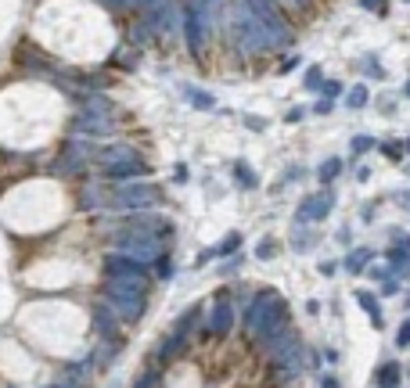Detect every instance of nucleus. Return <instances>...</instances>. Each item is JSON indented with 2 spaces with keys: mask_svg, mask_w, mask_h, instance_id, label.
Wrapping results in <instances>:
<instances>
[{
  "mask_svg": "<svg viewBox=\"0 0 410 388\" xmlns=\"http://www.w3.org/2000/svg\"><path fill=\"white\" fill-rule=\"evenodd\" d=\"M148 277H130V281H108L101 284V302H108L122 316V323H137L148 305Z\"/></svg>",
  "mask_w": 410,
  "mask_h": 388,
  "instance_id": "1",
  "label": "nucleus"
},
{
  "mask_svg": "<svg viewBox=\"0 0 410 388\" xmlns=\"http://www.w3.org/2000/svg\"><path fill=\"white\" fill-rule=\"evenodd\" d=\"M108 241H112L116 252H126V255H133V259H140V263H148V266H155L159 259H166L169 245H173V241L140 234V230H133V226H126V223H119L116 230L108 234Z\"/></svg>",
  "mask_w": 410,
  "mask_h": 388,
  "instance_id": "2",
  "label": "nucleus"
},
{
  "mask_svg": "<svg viewBox=\"0 0 410 388\" xmlns=\"http://www.w3.org/2000/svg\"><path fill=\"white\" fill-rule=\"evenodd\" d=\"M155 205H162V191L155 187V184H119L108 191V205L105 208H112V213H126V216H133V213H151Z\"/></svg>",
  "mask_w": 410,
  "mask_h": 388,
  "instance_id": "3",
  "label": "nucleus"
},
{
  "mask_svg": "<svg viewBox=\"0 0 410 388\" xmlns=\"http://www.w3.org/2000/svg\"><path fill=\"white\" fill-rule=\"evenodd\" d=\"M230 32H234V43H238V51H245V54H263V51H270V40H266L263 25L256 22V14L248 11L245 0H234Z\"/></svg>",
  "mask_w": 410,
  "mask_h": 388,
  "instance_id": "4",
  "label": "nucleus"
},
{
  "mask_svg": "<svg viewBox=\"0 0 410 388\" xmlns=\"http://www.w3.org/2000/svg\"><path fill=\"white\" fill-rule=\"evenodd\" d=\"M248 4V11L256 14V22L263 25V32H266V40H270V51H285V47H292V29H288V22H285V14L277 11V4L274 0H245Z\"/></svg>",
  "mask_w": 410,
  "mask_h": 388,
  "instance_id": "5",
  "label": "nucleus"
},
{
  "mask_svg": "<svg viewBox=\"0 0 410 388\" xmlns=\"http://www.w3.org/2000/svg\"><path fill=\"white\" fill-rule=\"evenodd\" d=\"M180 19H184V40L191 47V54L202 58L205 51V36H209V22H205V14L198 8V0H180Z\"/></svg>",
  "mask_w": 410,
  "mask_h": 388,
  "instance_id": "6",
  "label": "nucleus"
},
{
  "mask_svg": "<svg viewBox=\"0 0 410 388\" xmlns=\"http://www.w3.org/2000/svg\"><path fill=\"white\" fill-rule=\"evenodd\" d=\"M288 323H292V320H288V302L281 299V295H274L270 302H266V310L259 313L256 327H252V338H256L259 345H266L277 331H285Z\"/></svg>",
  "mask_w": 410,
  "mask_h": 388,
  "instance_id": "7",
  "label": "nucleus"
},
{
  "mask_svg": "<svg viewBox=\"0 0 410 388\" xmlns=\"http://www.w3.org/2000/svg\"><path fill=\"white\" fill-rule=\"evenodd\" d=\"M94 155H98V148H90L87 137H69L65 144H61V158L54 162V173H61V176L80 173Z\"/></svg>",
  "mask_w": 410,
  "mask_h": 388,
  "instance_id": "8",
  "label": "nucleus"
},
{
  "mask_svg": "<svg viewBox=\"0 0 410 388\" xmlns=\"http://www.w3.org/2000/svg\"><path fill=\"white\" fill-rule=\"evenodd\" d=\"M101 270H105V277H108V281H130V277H148V263H140V259L126 255V252H116V248H112V252L105 255Z\"/></svg>",
  "mask_w": 410,
  "mask_h": 388,
  "instance_id": "9",
  "label": "nucleus"
},
{
  "mask_svg": "<svg viewBox=\"0 0 410 388\" xmlns=\"http://www.w3.org/2000/svg\"><path fill=\"white\" fill-rule=\"evenodd\" d=\"M94 331H98V342H112V345H122V316L112 310L108 302H98L94 305Z\"/></svg>",
  "mask_w": 410,
  "mask_h": 388,
  "instance_id": "10",
  "label": "nucleus"
},
{
  "mask_svg": "<svg viewBox=\"0 0 410 388\" xmlns=\"http://www.w3.org/2000/svg\"><path fill=\"white\" fill-rule=\"evenodd\" d=\"M335 191L331 187H324V191H317V194H310V198L299 205V213H295V223H317V219H327V213L335 208Z\"/></svg>",
  "mask_w": 410,
  "mask_h": 388,
  "instance_id": "11",
  "label": "nucleus"
},
{
  "mask_svg": "<svg viewBox=\"0 0 410 388\" xmlns=\"http://www.w3.org/2000/svg\"><path fill=\"white\" fill-rule=\"evenodd\" d=\"M234 331V305L219 295L216 302H213V313H209V323H205V338H227Z\"/></svg>",
  "mask_w": 410,
  "mask_h": 388,
  "instance_id": "12",
  "label": "nucleus"
},
{
  "mask_svg": "<svg viewBox=\"0 0 410 388\" xmlns=\"http://www.w3.org/2000/svg\"><path fill=\"white\" fill-rule=\"evenodd\" d=\"M116 129V119L112 116H94V111H80L72 119V133L76 137H108Z\"/></svg>",
  "mask_w": 410,
  "mask_h": 388,
  "instance_id": "13",
  "label": "nucleus"
},
{
  "mask_svg": "<svg viewBox=\"0 0 410 388\" xmlns=\"http://www.w3.org/2000/svg\"><path fill=\"white\" fill-rule=\"evenodd\" d=\"M94 162L105 169V166H122V162H144L137 155V148H130V144H108V148H101L98 155H94Z\"/></svg>",
  "mask_w": 410,
  "mask_h": 388,
  "instance_id": "14",
  "label": "nucleus"
},
{
  "mask_svg": "<svg viewBox=\"0 0 410 388\" xmlns=\"http://www.w3.org/2000/svg\"><path fill=\"white\" fill-rule=\"evenodd\" d=\"M148 162H122V166H105L101 176L105 180H119V184H130V180H140V176H148Z\"/></svg>",
  "mask_w": 410,
  "mask_h": 388,
  "instance_id": "15",
  "label": "nucleus"
},
{
  "mask_svg": "<svg viewBox=\"0 0 410 388\" xmlns=\"http://www.w3.org/2000/svg\"><path fill=\"white\" fill-rule=\"evenodd\" d=\"M274 295H277V291H274V288H259V291H256V295H252V299H248V305H245V313H241V323H245V331H248V334H252V327H256V320H259V313L266 310V302H270Z\"/></svg>",
  "mask_w": 410,
  "mask_h": 388,
  "instance_id": "16",
  "label": "nucleus"
},
{
  "mask_svg": "<svg viewBox=\"0 0 410 388\" xmlns=\"http://www.w3.org/2000/svg\"><path fill=\"white\" fill-rule=\"evenodd\" d=\"M184 349H187V334H177V331L166 334V338H162V345H159V352H155V363L166 367V363L177 360V356H180Z\"/></svg>",
  "mask_w": 410,
  "mask_h": 388,
  "instance_id": "17",
  "label": "nucleus"
},
{
  "mask_svg": "<svg viewBox=\"0 0 410 388\" xmlns=\"http://www.w3.org/2000/svg\"><path fill=\"white\" fill-rule=\"evenodd\" d=\"M400 381H403V370H400L396 360H385L382 367L374 370V385L378 388H400Z\"/></svg>",
  "mask_w": 410,
  "mask_h": 388,
  "instance_id": "18",
  "label": "nucleus"
},
{
  "mask_svg": "<svg viewBox=\"0 0 410 388\" xmlns=\"http://www.w3.org/2000/svg\"><path fill=\"white\" fill-rule=\"evenodd\" d=\"M356 302L364 305V313L371 316V327L382 331L385 320H382V302H378V295H371V291H356Z\"/></svg>",
  "mask_w": 410,
  "mask_h": 388,
  "instance_id": "19",
  "label": "nucleus"
},
{
  "mask_svg": "<svg viewBox=\"0 0 410 388\" xmlns=\"http://www.w3.org/2000/svg\"><path fill=\"white\" fill-rule=\"evenodd\" d=\"M180 94H184V101L191 105V108H198V111H213V108H216V97L205 94V90H198V87H191V83H184Z\"/></svg>",
  "mask_w": 410,
  "mask_h": 388,
  "instance_id": "20",
  "label": "nucleus"
},
{
  "mask_svg": "<svg viewBox=\"0 0 410 388\" xmlns=\"http://www.w3.org/2000/svg\"><path fill=\"white\" fill-rule=\"evenodd\" d=\"M238 248H241V234H238V230H230V234H227L224 241H219L216 248H209V252H205V255L198 259V263H205V259H209V255H213V259H227V255H238Z\"/></svg>",
  "mask_w": 410,
  "mask_h": 388,
  "instance_id": "21",
  "label": "nucleus"
},
{
  "mask_svg": "<svg viewBox=\"0 0 410 388\" xmlns=\"http://www.w3.org/2000/svg\"><path fill=\"white\" fill-rule=\"evenodd\" d=\"M371 259H374L371 248H349V252H345V259H342V266L349 270V273H364L371 266Z\"/></svg>",
  "mask_w": 410,
  "mask_h": 388,
  "instance_id": "22",
  "label": "nucleus"
},
{
  "mask_svg": "<svg viewBox=\"0 0 410 388\" xmlns=\"http://www.w3.org/2000/svg\"><path fill=\"white\" fill-rule=\"evenodd\" d=\"M234 184H238L241 191H256L259 187V176H256V169L248 166V162H234Z\"/></svg>",
  "mask_w": 410,
  "mask_h": 388,
  "instance_id": "23",
  "label": "nucleus"
},
{
  "mask_svg": "<svg viewBox=\"0 0 410 388\" xmlns=\"http://www.w3.org/2000/svg\"><path fill=\"white\" fill-rule=\"evenodd\" d=\"M306 226H310V223H292V248H295V252H306V248L317 245V234L306 230Z\"/></svg>",
  "mask_w": 410,
  "mask_h": 388,
  "instance_id": "24",
  "label": "nucleus"
},
{
  "mask_svg": "<svg viewBox=\"0 0 410 388\" xmlns=\"http://www.w3.org/2000/svg\"><path fill=\"white\" fill-rule=\"evenodd\" d=\"M198 320H202V305H187V310H184V313L177 316V327H173V331L191 338V331L198 327Z\"/></svg>",
  "mask_w": 410,
  "mask_h": 388,
  "instance_id": "25",
  "label": "nucleus"
},
{
  "mask_svg": "<svg viewBox=\"0 0 410 388\" xmlns=\"http://www.w3.org/2000/svg\"><path fill=\"white\" fill-rule=\"evenodd\" d=\"M385 263L396 270V273H410V248H403V245L385 248Z\"/></svg>",
  "mask_w": 410,
  "mask_h": 388,
  "instance_id": "26",
  "label": "nucleus"
},
{
  "mask_svg": "<svg viewBox=\"0 0 410 388\" xmlns=\"http://www.w3.org/2000/svg\"><path fill=\"white\" fill-rule=\"evenodd\" d=\"M224 4H227V0H198V8L205 14V22H209V29L224 22Z\"/></svg>",
  "mask_w": 410,
  "mask_h": 388,
  "instance_id": "27",
  "label": "nucleus"
},
{
  "mask_svg": "<svg viewBox=\"0 0 410 388\" xmlns=\"http://www.w3.org/2000/svg\"><path fill=\"white\" fill-rule=\"evenodd\" d=\"M338 173H342V158H327V162H321V166H317V180L324 187H331V184L338 180Z\"/></svg>",
  "mask_w": 410,
  "mask_h": 388,
  "instance_id": "28",
  "label": "nucleus"
},
{
  "mask_svg": "<svg viewBox=\"0 0 410 388\" xmlns=\"http://www.w3.org/2000/svg\"><path fill=\"white\" fill-rule=\"evenodd\" d=\"M277 237H270V234H266V237H259V245H256V259H259V263H270V259H277Z\"/></svg>",
  "mask_w": 410,
  "mask_h": 388,
  "instance_id": "29",
  "label": "nucleus"
},
{
  "mask_svg": "<svg viewBox=\"0 0 410 388\" xmlns=\"http://www.w3.org/2000/svg\"><path fill=\"white\" fill-rule=\"evenodd\" d=\"M367 101H371V94H367V87H364V83H356V87L345 90V105H349L353 111H356V108H364Z\"/></svg>",
  "mask_w": 410,
  "mask_h": 388,
  "instance_id": "30",
  "label": "nucleus"
},
{
  "mask_svg": "<svg viewBox=\"0 0 410 388\" xmlns=\"http://www.w3.org/2000/svg\"><path fill=\"white\" fill-rule=\"evenodd\" d=\"M371 148H378V144H374V137H371V133H356V137L349 140V151H353L356 158H360V155H367Z\"/></svg>",
  "mask_w": 410,
  "mask_h": 388,
  "instance_id": "31",
  "label": "nucleus"
},
{
  "mask_svg": "<svg viewBox=\"0 0 410 388\" xmlns=\"http://www.w3.org/2000/svg\"><path fill=\"white\" fill-rule=\"evenodd\" d=\"M324 83H327V79H324V72H321V65H310L303 87H306V90H324Z\"/></svg>",
  "mask_w": 410,
  "mask_h": 388,
  "instance_id": "32",
  "label": "nucleus"
},
{
  "mask_svg": "<svg viewBox=\"0 0 410 388\" xmlns=\"http://www.w3.org/2000/svg\"><path fill=\"white\" fill-rule=\"evenodd\" d=\"M133 388H159V370H144V374H140L137 381H133Z\"/></svg>",
  "mask_w": 410,
  "mask_h": 388,
  "instance_id": "33",
  "label": "nucleus"
},
{
  "mask_svg": "<svg viewBox=\"0 0 410 388\" xmlns=\"http://www.w3.org/2000/svg\"><path fill=\"white\" fill-rule=\"evenodd\" d=\"M382 148V155H389L392 162H403V144H396V140H385V144H378Z\"/></svg>",
  "mask_w": 410,
  "mask_h": 388,
  "instance_id": "34",
  "label": "nucleus"
},
{
  "mask_svg": "<svg viewBox=\"0 0 410 388\" xmlns=\"http://www.w3.org/2000/svg\"><path fill=\"white\" fill-rule=\"evenodd\" d=\"M396 345H400V349H410V316L400 323V331H396Z\"/></svg>",
  "mask_w": 410,
  "mask_h": 388,
  "instance_id": "35",
  "label": "nucleus"
},
{
  "mask_svg": "<svg viewBox=\"0 0 410 388\" xmlns=\"http://www.w3.org/2000/svg\"><path fill=\"white\" fill-rule=\"evenodd\" d=\"M360 8H364V11H378V14H385V11H389V0H360Z\"/></svg>",
  "mask_w": 410,
  "mask_h": 388,
  "instance_id": "36",
  "label": "nucleus"
},
{
  "mask_svg": "<svg viewBox=\"0 0 410 388\" xmlns=\"http://www.w3.org/2000/svg\"><path fill=\"white\" fill-rule=\"evenodd\" d=\"M169 273H173V263H169V255H166V259H159V263H155V277H159V281H166Z\"/></svg>",
  "mask_w": 410,
  "mask_h": 388,
  "instance_id": "37",
  "label": "nucleus"
},
{
  "mask_svg": "<svg viewBox=\"0 0 410 388\" xmlns=\"http://www.w3.org/2000/svg\"><path fill=\"white\" fill-rule=\"evenodd\" d=\"M392 202H396L400 208H407V213H410V191H392Z\"/></svg>",
  "mask_w": 410,
  "mask_h": 388,
  "instance_id": "38",
  "label": "nucleus"
},
{
  "mask_svg": "<svg viewBox=\"0 0 410 388\" xmlns=\"http://www.w3.org/2000/svg\"><path fill=\"white\" fill-rule=\"evenodd\" d=\"M321 94H324V97H338V94H342V83H338V79H327Z\"/></svg>",
  "mask_w": 410,
  "mask_h": 388,
  "instance_id": "39",
  "label": "nucleus"
},
{
  "mask_svg": "<svg viewBox=\"0 0 410 388\" xmlns=\"http://www.w3.org/2000/svg\"><path fill=\"white\" fill-rule=\"evenodd\" d=\"M331 108H335V101H331V97H321V101L313 105V111H317V116H327Z\"/></svg>",
  "mask_w": 410,
  "mask_h": 388,
  "instance_id": "40",
  "label": "nucleus"
},
{
  "mask_svg": "<svg viewBox=\"0 0 410 388\" xmlns=\"http://www.w3.org/2000/svg\"><path fill=\"white\" fill-rule=\"evenodd\" d=\"M396 291H400V277H392V281L382 284V295H385V299H389V295H396Z\"/></svg>",
  "mask_w": 410,
  "mask_h": 388,
  "instance_id": "41",
  "label": "nucleus"
},
{
  "mask_svg": "<svg viewBox=\"0 0 410 388\" xmlns=\"http://www.w3.org/2000/svg\"><path fill=\"white\" fill-rule=\"evenodd\" d=\"M303 119H306V108H292L285 116V122H303Z\"/></svg>",
  "mask_w": 410,
  "mask_h": 388,
  "instance_id": "42",
  "label": "nucleus"
},
{
  "mask_svg": "<svg viewBox=\"0 0 410 388\" xmlns=\"http://www.w3.org/2000/svg\"><path fill=\"white\" fill-rule=\"evenodd\" d=\"M245 126H248V129H256V133H259V129H266V122H263V119H256V116H248V119H245Z\"/></svg>",
  "mask_w": 410,
  "mask_h": 388,
  "instance_id": "43",
  "label": "nucleus"
},
{
  "mask_svg": "<svg viewBox=\"0 0 410 388\" xmlns=\"http://www.w3.org/2000/svg\"><path fill=\"white\" fill-rule=\"evenodd\" d=\"M338 266L335 263H331V259H327V263H321V273H324V277H331V273H335Z\"/></svg>",
  "mask_w": 410,
  "mask_h": 388,
  "instance_id": "44",
  "label": "nucleus"
},
{
  "mask_svg": "<svg viewBox=\"0 0 410 388\" xmlns=\"http://www.w3.org/2000/svg\"><path fill=\"white\" fill-rule=\"evenodd\" d=\"M364 69H367L371 76H378V61H374V58H364Z\"/></svg>",
  "mask_w": 410,
  "mask_h": 388,
  "instance_id": "45",
  "label": "nucleus"
},
{
  "mask_svg": "<svg viewBox=\"0 0 410 388\" xmlns=\"http://www.w3.org/2000/svg\"><path fill=\"white\" fill-rule=\"evenodd\" d=\"M321 388H342V385H338V378H331V374H327V378L321 381Z\"/></svg>",
  "mask_w": 410,
  "mask_h": 388,
  "instance_id": "46",
  "label": "nucleus"
},
{
  "mask_svg": "<svg viewBox=\"0 0 410 388\" xmlns=\"http://www.w3.org/2000/svg\"><path fill=\"white\" fill-rule=\"evenodd\" d=\"M403 94H407V97H410V79H407V87H403Z\"/></svg>",
  "mask_w": 410,
  "mask_h": 388,
  "instance_id": "47",
  "label": "nucleus"
},
{
  "mask_svg": "<svg viewBox=\"0 0 410 388\" xmlns=\"http://www.w3.org/2000/svg\"><path fill=\"white\" fill-rule=\"evenodd\" d=\"M403 148H407V151H410V137H407V144H403Z\"/></svg>",
  "mask_w": 410,
  "mask_h": 388,
  "instance_id": "48",
  "label": "nucleus"
},
{
  "mask_svg": "<svg viewBox=\"0 0 410 388\" xmlns=\"http://www.w3.org/2000/svg\"><path fill=\"white\" fill-rule=\"evenodd\" d=\"M403 173H410V162H407V166H403Z\"/></svg>",
  "mask_w": 410,
  "mask_h": 388,
  "instance_id": "49",
  "label": "nucleus"
},
{
  "mask_svg": "<svg viewBox=\"0 0 410 388\" xmlns=\"http://www.w3.org/2000/svg\"><path fill=\"white\" fill-rule=\"evenodd\" d=\"M51 388H54V385H51Z\"/></svg>",
  "mask_w": 410,
  "mask_h": 388,
  "instance_id": "50",
  "label": "nucleus"
}]
</instances>
